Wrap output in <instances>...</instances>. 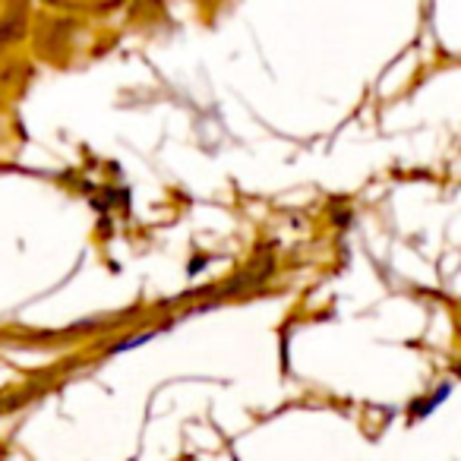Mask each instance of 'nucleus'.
Wrapping results in <instances>:
<instances>
[{
	"mask_svg": "<svg viewBox=\"0 0 461 461\" xmlns=\"http://www.w3.org/2000/svg\"><path fill=\"white\" fill-rule=\"evenodd\" d=\"M448 389H452V385H442V389H439V392H436V395H433V398H427V402H420V408H417V417H427V414H429V411H433V408H436V404H442V402H446Z\"/></svg>",
	"mask_w": 461,
	"mask_h": 461,
	"instance_id": "f257e3e1",
	"label": "nucleus"
}]
</instances>
